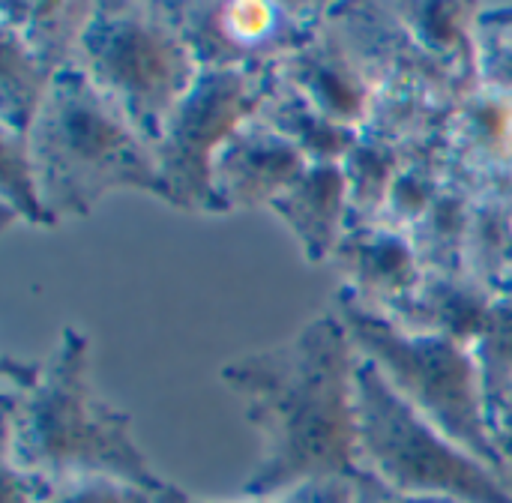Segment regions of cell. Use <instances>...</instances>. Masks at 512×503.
Here are the masks:
<instances>
[{
	"label": "cell",
	"instance_id": "3",
	"mask_svg": "<svg viewBox=\"0 0 512 503\" xmlns=\"http://www.w3.org/2000/svg\"><path fill=\"white\" fill-rule=\"evenodd\" d=\"M123 12L99 27L87 24V81L141 138L156 141L195 90V57L159 18Z\"/></svg>",
	"mask_w": 512,
	"mask_h": 503
},
{
	"label": "cell",
	"instance_id": "1",
	"mask_svg": "<svg viewBox=\"0 0 512 503\" xmlns=\"http://www.w3.org/2000/svg\"><path fill=\"white\" fill-rule=\"evenodd\" d=\"M246 393L273 459L267 480L291 483L318 471H345L360 450L357 363L333 318L312 324L291 345L228 369Z\"/></svg>",
	"mask_w": 512,
	"mask_h": 503
},
{
	"label": "cell",
	"instance_id": "5",
	"mask_svg": "<svg viewBox=\"0 0 512 503\" xmlns=\"http://www.w3.org/2000/svg\"><path fill=\"white\" fill-rule=\"evenodd\" d=\"M354 339L363 342L369 363L384 375L390 387L405 390V402L429 411V417L447 432L459 435L471 450H480L486 462H495V450L483 432L480 405H477V381L453 342L444 339H414L399 330L372 321L369 315H354Z\"/></svg>",
	"mask_w": 512,
	"mask_h": 503
},
{
	"label": "cell",
	"instance_id": "4",
	"mask_svg": "<svg viewBox=\"0 0 512 503\" xmlns=\"http://www.w3.org/2000/svg\"><path fill=\"white\" fill-rule=\"evenodd\" d=\"M354 393L360 450H366V456H372L393 483L402 489L426 486L429 492L447 486L453 495H474L480 503H512L489 480H483L480 468L444 447L432 426L417 420L414 408L396 396V390L372 363L357 366Z\"/></svg>",
	"mask_w": 512,
	"mask_h": 503
},
{
	"label": "cell",
	"instance_id": "2",
	"mask_svg": "<svg viewBox=\"0 0 512 503\" xmlns=\"http://www.w3.org/2000/svg\"><path fill=\"white\" fill-rule=\"evenodd\" d=\"M39 165L45 192L57 195L60 210H87L114 183L162 186L138 132L96 93L84 75H60L39 123Z\"/></svg>",
	"mask_w": 512,
	"mask_h": 503
}]
</instances>
